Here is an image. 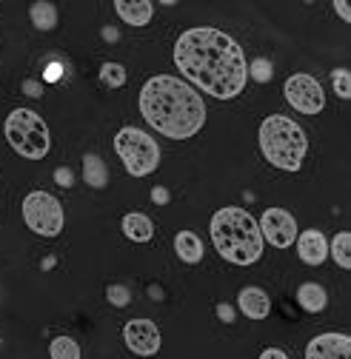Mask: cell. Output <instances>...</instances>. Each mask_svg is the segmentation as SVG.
Returning <instances> with one entry per match:
<instances>
[{
  "label": "cell",
  "instance_id": "30",
  "mask_svg": "<svg viewBox=\"0 0 351 359\" xmlns=\"http://www.w3.org/2000/svg\"><path fill=\"white\" fill-rule=\"evenodd\" d=\"M152 200H154L157 205H166V203H168V191H166L163 186H154V189H152Z\"/></svg>",
  "mask_w": 351,
  "mask_h": 359
},
{
  "label": "cell",
  "instance_id": "28",
  "mask_svg": "<svg viewBox=\"0 0 351 359\" xmlns=\"http://www.w3.org/2000/svg\"><path fill=\"white\" fill-rule=\"evenodd\" d=\"M217 317H220L223 323H234V308L229 302H220L217 305Z\"/></svg>",
  "mask_w": 351,
  "mask_h": 359
},
{
  "label": "cell",
  "instance_id": "2",
  "mask_svg": "<svg viewBox=\"0 0 351 359\" xmlns=\"http://www.w3.org/2000/svg\"><path fill=\"white\" fill-rule=\"evenodd\" d=\"M140 111L168 140H189L206 123V106L194 88L171 74H154L140 88Z\"/></svg>",
  "mask_w": 351,
  "mask_h": 359
},
{
  "label": "cell",
  "instance_id": "32",
  "mask_svg": "<svg viewBox=\"0 0 351 359\" xmlns=\"http://www.w3.org/2000/svg\"><path fill=\"white\" fill-rule=\"evenodd\" d=\"M103 37H106L109 43H114V40H117V29H112V26H106V29H103Z\"/></svg>",
  "mask_w": 351,
  "mask_h": 359
},
{
  "label": "cell",
  "instance_id": "33",
  "mask_svg": "<svg viewBox=\"0 0 351 359\" xmlns=\"http://www.w3.org/2000/svg\"><path fill=\"white\" fill-rule=\"evenodd\" d=\"M46 77H49V80L60 77V66H49V69H46Z\"/></svg>",
  "mask_w": 351,
  "mask_h": 359
},
{
  "label": "cell",
  "instance_id": "31",
  "mask_svg": "<svg viewBox=\"0 0 351 359\" xmlns=\"http://www.w3.org/2000/svg\"><path fill=\"white\" fill-rule=\"evenodd\" d=\"M260 359H289L286 356V351H280V348H266L260 353Z\"/></svg>",
  "mask_w": 351,
  "mask_h": 359
},
{
  "label": "cell",
  "instance_id": "27",
  "mask_svg": "<svg viewBox=\"0 0 351 359\" xmlns=\"http://www.w3.org/2000/svg\"><path fill=\"white\" fill-rule=\"evenodd\" d=\"M23 95H29V97H43V83L26 80V83H23Z\"/></svg>",
  "mask_w": 351,
  "mask_h": 359
},
{
  "label": "cell",
  "instance_id": "10",
  "mask_svg": "<svg viewBox=\"0 0 351 359\" xmlns=\"http://www.w3.org/2000/svg\"><path fill=\"white\" fill-rule=\"evenodd\" d=\"M123 342L138 356H154L160 351V331L152 320H131L123 328Z\"/></svg>",
  "mask_w": 351,
  "mask_h": 359
},
{
  "label": "cell",
  "instance_id": "5",
  "mask_svg": "<svg viewBox=\"0 0 351 359\" xmlns=\"http://www.w3.org/2000/svg\"><path fill=\"white\" fill-rule=\"evenodd\" d=\"M4 134H6L9 146L26 160H43L52 149L49 126L43 123L40 114H34L29 109H15L4 123Z\"/></svg>",
  "mask_w": 351,
  "mask_h": 359
},
{
  "label": "cell",
  "instance_id": "6",
  "mask_svg": "<svg viewBox=\"0 0 351 359\" xmlns=\"http://www.w3.org/2000/svg\"><path fill=\"white\" fill-rule=\"evenodd\" d=\"M114 151L131 177H149L160 165L157 143L140 128H131V126L120 128L114 134Z\"/></svg>",
  "mask_w": 351,
  "mask_h": 359
},
{
  "label": "cell",
  "instance_id": "23",
  "mask_svg": "<svg viewBox=\"0 0 351 359\" xmlns=\"http://www.w3.org/2000/svg\"><path fill=\"white\" fill-rule=\"evenodd\" d=\"M100 80L109 88H120V86H126V69L120 63H103L100 66Z\"/></svg>",
  "mask_w": 351,
  "mask_h": 359
},
{
  "label": "cell",
  "instance_id": "25",
  "mask_svg": "<svg viewBox=\"0 0 351 359\" xmlns=\"http://www.w3.org/2000/svg\"><path fill=\"white\" fill-rule=\"evenodd\" d=\"M106 297H109V302H112L114 308H126V305L131 302V291H128L126 285H109Z\"/></svg>",
  "mask_w": 351,
  "mask_h": 359
},
{
  "label": "cell",
  "instance_id": "16",
  "mask_svg": "<svg viewBox=\"0 0 351 359\" xmlns=\"http://www.w3.org/2000/svg\"><path fill=\"white\" fill-rule=\"evenodd\" d=\"M297 302H300L303 311L320 313V311H326V305H329V294H326V288L317 285V283H303V285L297 288Z\"/></svg>",
  "mask_w": 351,
  "mask_h": 359
},
{
  "label": "cell",
  "instance_id": "24",
  "mask_svg": "<svg viewBox=\"0 0 351 359\" xmlns=\"http://www.w3.org/2000/svg\"><path fill=\"white\" fill-rule=\"evenodd\" d=\"M331 83H334V95L340 100L351 97V74H348V69H334L331 72Z\"/></svg>",
  "mask_w": 351,
  "mask_h": 359
},
{
  "label": "cell",
  "instance_id": "20",
  "mask_svg": "<svg viewBox=\"0 0 351 359\" xmlns=\"http://www.w3.org/2000/svg\"><path fill=\"white\" fill-rule=\"evenodd\" d=\"M329 257H334L340 268H351V234L348 231L334 234V240L329 243Z\"/></svg>",
  "mask_w": 351,
  "mask_h": 359
},
{
  "label": "cell",
  "instance_id": "14",
  "mask_svg": "<svg viewBox=\"0 0 351 359\" xmlns=\"http://www.w3.org/2000/svg\"><path fill=\"white\" fill-rule=\"evenodd\" d=\"M114 12L128 26H149L152 23V15H154V6L149 4V0H117Z\"/></svg>",
  "mask_w": 351,
  "mask_h": 359
},
{
  "label": "cell",
  "instance_id": "29",
  "mask_svg": "<svg viewBox=\"0 0 351 359\" xmlns=\"http://www.w3.org/2000/svg\"><path fill=\"white\" fill-rule=\"evenodd\" d=\"M334 9H337V15H340V18L345 20V23L351 20V6L345 4V0H334Z\"/></svg>",
  "mask_w": 351,
  "mask_h": 359
},
{
  "label": "cell",
  "instance_id": "9",
  "mask_svg": "<svg viewBox=\"0 0 351 359\" xmlns=\"http://www.w3.org/2000/svg\"><path fill=\"white\" fill-rule=\"evenodd\" d=\"M260 237L263 243H269L274 248H289L297 240V222L286 208H269L260 217Z\"/></svg>",
  "mask_w": 351,
  "mask_h": 359
},
{
  "label": "cell",
  "instance_id": "21",
  "mask_svg": "<svg viewBox=\"0 0 351 359\" xmlns=\"http://www.w3.org/2000/svg\"><path fill=\"white\" fill-rule=\"evenodd\" d=\"M52 359H80V345L72 337H55L49 345Z\"/></svg>",
  "mask_w": 351,
  "mask_h": 359
},
{
  "label": "cell",
  "instance_id": "1",
  "mask_svg": "<svg viewBox=\"0 0 351 359\" xmlns=\"http://www.w3.org/2000/svg\"><path fill=\"white\" fill-rule=\"evenodd\" d=\"M174 66L186 77V83H194V92L200 88L217 100L237 97L249 80V63L243 57L240 43L211 26H197L178 37Z\"/></svg>",
  "mask_w": 351,
  "mask_h": 359
},
{
  "label": "cell",
  "instance_id": "7",
  "mask_svg": "<svg viewBox=\"0 0 351 359\" xmlns=\"http://www.w3.org/2000/svg\"><path fill=\"white\" fill-rule=\"evenodd\" d=\"M23 222L40 237H58L63 231V208L49 191H29L23 197Z\"/></svg>",
  "mask_w": 351,
  "mask_h": 359
},
{
  "label": "cell",
  "instance_id": "8",
  "mask_svg": "<svg viewBox=\"0 0 351 359\" xmlns=\"http://www.w3.org/2000/svg\"><path fill=\"white\" fill-rule=\"evenodd\" d=\"M283 95L289 100V106L294 111H303V114H320L326 109V95H323V86L312 77V74H291L283 86Z\"/></svg>",
  "mask_w": 351,
  "mask_h": 359
},
{
  "label": "cell",
  "instance_id": "18",
  "mask_svg": "<svg viewBox=\"0 0 351 359\" xmlns=\"http://www.w3.org/2000/svg\"><path fill=\"white\" fill-rule=\"evenodd\" d=\"M83 180L89 183L92 189H106L109 183V168L103 163V157L98 154H86L83 157Z\"/></svg>",
  "mask_w": 351,
  "mask_h": 359
},
{
  "label": "cell",
  "instance_id": "15",
  "mask_svg": "<svg viewBox=\"0 0 351 359\" xmlns=\"http://www.w3.org/2000/svg\"><path fill=\"white\" fill-rule=\"evenodd\" d=\"M123 234L131 243H149L154 237V226L143 211H131V214L123 217Z\"/></svg>",
  "mask_w": 351,
  "mask_h": 359
},
{
  "label": "cell",
  "instance_id": "4",
  "mask_svg": "<svg viewBox=\"0 0 351 359\" xmlns=\"http://www.w3.org/2000/svg\"><path fill=\"white\" fill-rule=\"evenodd\" d=\"M257 143L263 157L280 171H300L305 151H309L305 131L286 114H272L263 120L257 131Z\"/></svg>",
  "mask_w": 351,
  "mask_h": 359
},
{
  "label": "cell",
  "instance_id": "17",
  "mask_svg": "<svg viewBox=\"0 0 351 359\" xmlns=\"http://www.w3.org/2000/svg\"><path fill=\"white\" fill-rule=\"evenodd\" d=\"M174 251H178V257L186 265H194V262L203 259V243L194 231H180L178 237H174Z\"/></svg>",
  "mask_w": 351,
  "mask_h": 359
},
{
  "label": "cell",
  "instance_id": "26",
  "mask_svg": "<svg viewBox=\"0 0 351 359\" xmlns=\"http://www.w3.org/2000/svg\"><path fill=\"white\" fill-rule=\"evenodd\" d=\"M55 183H58V186H63V189H69V186L74 183V174H72L66 165H60V168L55 171Z\"/></svg>",
  "mask_w": 351,
  "mask_h": 359
},
{
  "label": "cell",
  "instance_id": "3",
  "mask_svg": "<svg viewBox=\"0 0 351 359\" xmlns=\"http://www.w3.org/2000/svg\"><path fill=\"white\" fill-rule=\"evenodd\" d=\"M208 231H211V243L217 248L226 262L234 265H254L263 257V237H260V226L257 219L237 205H226L220 208L211 222H208Z\"/></svg>",
  "mask_w": 351,
  "mask_h": 359
},
{
  "label": "cell",
  "instance_id": "19",
  "mask_svg": "<svg viewBox=\"0 0 351 359\" xmlns=\"http://www.w3.org/2000/svg\"><path fill=\"white\" fill-rule=\"evenodd\" d=\"M29 18H32L34 29H40V32H52L58 26V9L52 4H46V0H37V4H32Z\"/></svg>",
  "mask_w": 351,
  "mask_h": 359
},
{
  "label": "cell",
  "instance_id": "22",
  "mask_svg": "<svg viewBox=\"0 0 351 359\" xmlns=\"http://www.w3.org/2000/svg\"><path fill=\"white\" fill-rule=\"evenodd\" d=\"M246 74H249L254 83H272L274 66H272V60H266V57H257V60H251V66L246 69Z\"/></svg>",
  "mask_w": 351,
  "mask_h": 359
},
{
  "label": "cell",
  "instance_id": "12",
  "mask_svg": "<svg viewBox=\"0 0 351 359\" xmlns=\"http://www.w3.org/2000/svg\"><path fill=\"white\" fill-rule=\"evenodd\" d=\"M297 257L303 259V265H323L329 259V243H326V234H320L317 229H309L303 231L297 240Z\"/></svg>",
  "mask_w": 351,
  "mask_h": 359
},
{
  "label": "cell",
  "instance_id": "13",
  "mask_svg": "<svg viewBox=\"0 0 351 359\" xmlns=\"http://www.w3.org/2000/svg\"><path fill=\"white\" fill-rule=\"evenodd\" d=\"M237 308L246 313L249 320H266V317H269V311H272V299H269V294L263 291V288L249 285V288L240 291V297H237Z\"/></svg>",
  "mask_w": 351,
  "mask_h": 359
},
{
  "label": "cell",
  "instance_id": "11",
  "mask_svg": "<svg viewBox=\"0 0 351 359\" xmlns=\"http://www.w3.org/2000/svg\"><path fill=\"white\" fill-rule=\"evenodd\" d=\"M305 359H351V339L345 334H320L305 345Z\"/></svg>",
  "mask_w": 351,
  "mask_h": 359
}]
</instances>
